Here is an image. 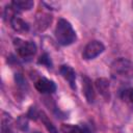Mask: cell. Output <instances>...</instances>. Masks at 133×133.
<instances>
[{
  "label": "cell",
  "mask_w": 133,
  "mask_h": 133,
  "mask_svg": "<svg viewBox=\"0 0 133 133\" xmlns=\"http://www.w3.org/2000/svg\"><path fill=\"white\" fill-rule=\"evenodd\" d=\"M54 35L56 42L61 46H70L77 41V34L75 29L73 28L72 24L63 18L58 19Z\"/></svg>",
  "instance_id": "obj_1"
},
{
  "label": "cell",
  "mask_w": 133,
  "mask_h": 133,
  "mask_svg": "<svg viewBox=\"0 0 133 133\" xmlns=\"http://www.w3.org/2000/svg\"><path fill=\"white\" fill-rule=\"evenodd\" d=\"M52 22V16L49 14H42L36 18V25L41 31L45 30Z\"/></svg>",
  "instance_id": "obj_13"
},
{
  "label": "cell",
  "mask_w": 133,
  "mask_h": 133,
  "mask_svg": "<svg viewBox=\"0 0 133 133\" xmlns=\"http://www.w3.org/2000/svg\"><path fill=\"white\" fill-rule=\"evenodd\" d=\"M34 87L41 94H53L56 90L55 82L45 77L38 78L34 83Z\"/></svg>",
  "instance_id": "obj_5"
},
{
  "label": "cell",
  "mask_w": 133,
  "mask_h": 133,
  "mask_svg": "<svg viewBox=\"0 0 133 133\" xmlns=\"http://www.w3.org/2000/svg\"><path fill=\"white\" fill-rule=\"evenodd\" d=\"M9 22H10V26L11 28L18 32V33H21V34H25L29 31L30 27H29V24L24 21L18 14L14 15L10 19H9Z\"/></svg>",
  "instance_id": "obj_6"
},
{
  "label": "cell",
  "mask_w": 133,
  "mask_h": 133,
  "mask_svg": "<svg viewBox=\"0 0 133 133\" xmlns=\"http://www.w3.org/2000/svg\"><path fill=\"white\" fill-rule=\"evenodd\" d=\"M12 125H14V122L10 115L3 113V116L1 119V132L2 133H15Z\"/></svg>",
  "instance_id": "obj_12"
},
{
  "label": "cell",
  "mask_w": 133,
  "mask_h": 133,
  "mask_svg": "<svg viewBox=\"0 0 133 133\" xmlns=\"http://www.w3.org/2000/svg\"><path fill=\"white\" fill-rule=\"evenodd\" d=\"M16 126H17L20 130H22V131H26V130L28 129V118H27V116L21 115V116L17 119V122H16Z\"/></svg>",
  "instance_id": "obj_17"
},
{
  "label": "cell",
  "mask_w": 133,
  "mask_h": 133,
  "mask_svg": "<svg viewBox=\"0 0 133 133\" xmlns=\"http://www.w3.org/2000/svg\"><path fill=\"white\" fill-rule=\"evenodd\" d=\"M132 7H133V2H132Z\"/></svg>",
  "instance_id": "obj_19"
},
{
  "label": "cell",
  "mask_w": 133,
  "mask_h": 133,
  "mask_svg": "<svg viewBox=\"0 0 133 133\" xmlns=\"http://www.w3.org/2000/svg\"><path fill=\"white\" fill-rule=\"evenodd\" d=\"M59 72L64 80L68 81L72 89H76V73L74 69L68 64H62L59 69Z\"/></svg>",
  "instance_id": "obj_9"
},
{
  "label": "cell",
  "mask_w": 133,
  "mask_h": 133,
  "mask_svg": "<svg viewBox=\"0 0 133 133\" xmlns=\"http://www.w3.org/2000/svg\"><path fill=\"white\" fill-rule=\"evenodd\" d=\"M37 62H38L39 64H42V65H44V66L48 68V69H51V68L53 66L52 60H51L50 56H49L47 53H44V54H42V55L39 56V58H38Z\"/></svg>",
  "instance_id": "obj_16"
},
{
  "label": "cell",
  "mask_w": 133,
  "mask_h": 133,
  "mask_svg": "<svg viewBox=\"0 0 133 133\" xmlns=\"http://www.w3.org/2000/svg\"><path fill=\"white\" fill-rule=\"evenodd\" d=\"M82 91H83V95L87 103L91 104L95 102V99H96L95 88H94L91 80L87 76H82Z\"/></svg>",
  "instance_id": "obj_8"
},
{
  "label": "cell",
  "mask_w": 133,
  "mask_h": 133,
  "mask_svg": "<svg viewBox=\"0 0 133 133\" xmlns=\"http://www.w3.org/2000/svg\"><path fill=\"white\" fill-rule=\"evenodd\" d=\"M60 129L63 133H91V130L87 125L79 126L72 124H63L61 125Z\"/></svg>",
  "instance_id": "obj_10"
},
{
  "label": "cell",
  "mask_w": 133,
  "mask_h": 133,
  "mask_svg": "<svg viewBox=\"0 0 133 133\" xmlns=\"http://www.w3.org/2000/svg\"><path fill=\"white\" fill-rule=\"evenodd\" d=\"M105 50V46L100 41H90L83 49L82 52V58L84 60H90L102 54Z\"/></svg>",
  "instance_id": "obj_4"
},
{
  "label": "cell",
  "mask_w": 133,
  "mask_h": 133,
  "mask_svg": "<svg viewBox=\"0 0 133 133\" xmlns=\"http://www.w3.org/2000/svg\"><path fill=\"white\" fill-rule=\"evenodd\" d=\"M14 47L20 58L24 60H30L36 53L37 47L35 43L31 41H23L21 38H14Z\"/></svg>",
  "instance_id": "obj_3"
},
{
  "label": "cell",
  "mask_w": 133,
  "mask_h": 133,
  "mask_svg": "<svg viewBox=\"0 0 133 133\" xmlns=\"http://www.w3.org/2000/svg\"><path fill=\"white\" fill-rule=\"evenodd\" d=\"M95 86H96V89L99 91L100 96L106 102H108L110 100V98H111V95H110V83H109L108 79H106V78H98L95 81Z\"/></svg>",
  "instance_id": "obj_7"
},
{
  "label": "cell",
  "mask_w": 133,
  "mask_h": 133,
  "mask_svg": "<svg viewBox=\"0 0 133 133\" xmlns=\"http://www.w3.org/2000/svg\"><path fill=\"white\" fill-rule=\"evenodd\" d=\"M33 133H39V132H33Z\"/></svg>",
  "instance_id": "obj_18"
},
{
  "label": "cell",
  "mask_w": 133,
  "mask_h": 133,
  "mask_svg": "<svg viewBox=\"0 0 133 133\" xmlns=\"http://www.w3.org/2000/svg\"><path fill=\"white\" fill-rule=\"evenodd\" d=\"M9 4L12 7V9L18 14V12H21V11L30 10L33 7L34 2L31 1V0H14Z\"/></svg>",
  "instance_id": "obj_11"
},
{
  "label": "cell",
  "mask_w": 133,
  "mask_h": 133,
  "mask_svg": "<svg viewBox=\"0 0 133 133\" xmlns=\"http://www.w3.org/2000/svg\"><path fill=\"white\" fill-rule=\"evenodd\" d=\"M133 72V63L126 58H118L111 64V76L117 80L128 79Z\"/></svg>",
  "instance_id": "obj_2"
},
{
  "label": "cell",
  "mask_w": 133,
  "mask_h": 133,
  "mask_svg": "<svg viewBox=\"0 0 133 133\" xmlns=\"http://www.w3.org/2000/svg\"><path fill=\"white\" fill-rule=\"evenodd\" d=\"M121 99L127 103L133 104V88L132 87H127L124 88L123 90H121Z\"/></svg>",
  "instance_id": "obj_15"
},
{
  "label": "cell",
  "mask_w": 133,
  "mask_h": 133,
  "mask_svg": "<svg viewBox=\"0 0 133 133\" xmlns=\"http://www.w3.org/2000/svg\"><path fill=\"white\" fill-rule=\"evenodd\" d=\"M38 118H41V121H42V123L45 125V127H46V129L50 132V133H58V131H57V129H56V127L53 125V123L48 118V116L44 113V112H39V115H38Z\"/></svg>",
  "instance_id": "obj_14"
}]
</instances>
